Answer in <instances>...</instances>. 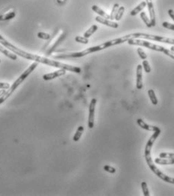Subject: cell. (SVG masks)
<instances>
[{"label":"cell","instance_id":"1","mask_svg":"<svg viewBox=\"0 0 174 196\" xmlns=\"http://www.w3.org/2000/svg\"><path fill=\"white\" fill-rule=\"evenodd\" d=\"M0 44L6 47V49H8L11 51H12L14 54L19 55L20 57L25 58L27 60H31V61H34L35 62L41 63L43 64H46V65L54 66V67L59 68V69H65L66 71H70V72L75 73H80L81 69L77 66H74L68 64H63V63L59 62V61H53V60L49 59V58L41 57V56L36 55V54H31V53H28L26 51H23V50L18 49L15 45L11 44V42L8 41L5 38L0 35Z\"/></svg>","mask_w":174,"mask_h":196},{"label":"cell","instance_id":"2","mask_svg":"<svg viewBox=\"0 0 174 196\" xmlns=\"http://www.w3.org/2000/svg\"><path fill=\"white\" fill-rule=\"evenodd\" d=\"M131 38V36L128 35L126 36H122V37L117 38V39H112V40L105 41V42L102 43V44L99 45L93 46V47L88 48V49L83 50L82 51H80V52H74V53H69V54H59V55L55 56V58L56 59H68V58H77V57H82L84 56L87 55V54H91V53L97 52V51H102L107 48L111 47V46L113 45H117L122 44V43L128 41Z\"/></svg>","mask_w":174,"mask_h":196},{"label":"cell","instance_id":"3","mask_svg":"<svg viewBox=\"0 0 174 196\" xmlns=\"http://www.w3.org/2000/svg\"><path fill=\"white\" fill-rule=\"evenodd\" d=\"M38 64H39V63L38 62L33 63V64H31L30 66H29V68H28L26 71H24V72L21 74V76H20L18 79H17V80L13 83L12 85H11V87L8 89V91H6V93H5V94H3L1 97H0V104L4 103L8 97H11V94H12L13 93H14V91L17 88L18 86L24 82L25 79H26V78H27L28 76H29V75L32 73L33 71L35 70V68L38 66Z\"/></svg>","mask_w":174,"mask_h":196},{"label":"cell","instance_id":"4","mask_svg":"<svg viewBox=\"0 0 174 196\" xmlns=\"http://www.w3.org/2000/svg\"><path fill=\"white\" fill-rule=\"evenodd\" d=\"M128 43L131 45H139V46H143V47L148 48V49L154 50L156 51H160V52L165 53L167 56L171 57L172 59L174 60V52H173L170 50L166 49V48L163 47V46L153 44L151 43L150 41H146L144 39H130L128 41Z\"/></svg>","mask_w":174,"mask_h":196},{"label":"cell","instance_id":"5","mask_svg":"<svg viewBox=\"0 0 174 196\" xmlns=\"http://www.w3.org/2000/svg\"><path fill=\"white\" fill-rule=\"evenodd\" d=\"M145 159L147 164H148L149 167H150V169H151V171H152L153 172L154 174L157 176V177H159L160 179H161V180L165 181V182L174 184V178H173V177H168V176L166 175V174H164L163 172L161 171L158 167H156L155 162L152 161V156L151 155L146 156V157H145Z\"/></svg>","mask_w":174,"mask_h":196},{"label":"cell","instance_id":"6","mask_svg":"<svg viewBox=\"0 0 174 196\" xmlns=\"http://www.w3.org/2000/svg\"><path fill=\"white\" fill-rule=\"evenodd\" d=\"M97 104V100L95 98H92L89 104V119H88V127L90 129L93 128L94 121H95V106Z\"/></svg>","mask_w":174,"mask_h":196},{"label":"cell","instance_id":"7","mask_svg":"<svg viewBox=\"0 0 174 196\" xmlns=\"http://www.w3.org/2000/svg\"><path fill=\"white\" fill-rule=\"evenodd\" d=\"M161 134V129H159L158 131H154V134L151 136L150 139L147 142L146 145L145 147V153H144V156L146 157V156H150L151 155V151H152V148L153 147L154 143L155 142L156 139L158 138V136Z\"/></svg>","mask_w":174,"mask_h":196},{"label":"cell","instance_id":"8","mask_svg":"<svg viewBox=\"0 0 174 196\" xmlns=\"http://www.w3.org/2000/svg\"><path fill=\"white\" fill-rule=\"evenodd\" d=\"M66 70L63 69H59V70H56L55 72L51 73H47L43 76V79L45 81H49L52 80V79H56V78L59 77V76H62L65 75Z\"/></svg>","mask_w":174,"mask_h":196},{"label":"cell","instance_id":"9","mask_svg":"<svg viewBox=\"0 0 174 196\" xmlns=\"http://www.w3.org/2000/svg\"><path fill=\"white\" fill-rule=\"evenodd\" d=\"M146 2L147 7H148L149 12H150L151 24H152V26H155V24H156V18H155V13L153 3H152V0H146Z\"/></svg>","mask_w":174,"mask_h":196},{"label":"cell","instance_id":"10","mask_svg":"<svg viewBox=\"0 0 174 196\" xmlns=\"http://www.w3.org/2000/svg\"><path fill=\"white\" fill-rule=\"evenodd\" d=\"M95 21H97V22L101 23V24L104 25H106V26H110V27H112V28H115V29H117V28L119 27V24H117V23L113 22V21H110L109 19H106V18H102V17L101 16L96 17Z\"/></svg>","mask_w":174,"mask_h":196},{"label":"cell","instance_id":"11","mask_svg":"<svg viewBox=\"0 0 174 196\" xmlns=\"http://www.w3.org/2000/svg\"><path fill=\"white\" fill-rule=\"evenodd\" d=\"M136 86L138 90L143 88V66L138 64L137 66V83Z\"/></svg>","mask_w":174,"mask_h":196},{"label":"cell","instance_id":"12","mask_svg":"<svg viewBox=\"0 0 174 196\" xmlns=\"http://www.w3.org/2000/svg\"><path fill=\"white\" fill-rule=\"evenodd\" d=\"M137 123L139 126L144 130H146L149 131H155L159 130V127H156V126H153V125H150V124H146L144 121H143L141 119H138L137 120Z\"/></svg>","mask_w":174,"mask_h":196},{"label":"cell","instance_id":"13","mask_svg":"<svg viewBox=\"0 0 174 196\" xmlns=\"http://www.w3.org/2000/svg\"><path fill=\"white\" fill-rule=\"evenodd\" d=\"M154 162L155 164H161V165H172V164H174V159L158 158V159H155Z\"/></svg>","mask_w":174,"mask_h":196},{"label":"cell","instance_id":"14","mask_svg":"<svg viewBox=\"0 0 174 196\" xmlns=\"http://www.w3.org/2000/svg\"><path fill=\"white\" fill-rule=\"evenodd\" d=\"M0 52L2 53V54H5L6 57L10 58V59L12 60V61H16L17 58V55L15 54H13V53L10 52V51H8L7 49H5L4 46L2 45L1 44H0Z\"/></svg>","mask_w":174,"mask_h":196},{"label":"cell","instance_id":"15","mask_svg":"<svg viewBox=\"0 0 174 196\" xmlns=\"http://www.w3.org/2000/svg\"><path fill=\"white\" fill-rule=\"evenodd\" d=\"M92 9L93 10V11H95V13H97L98 14H99V16L102 17V18H106V19H109V20L110 19V15H109V14H107L106 12H104L103 10H102V8H99L98 6L94 5V6H92Z\"/></svg>","mask_w":174,"mask_h":196},{"label":"cell","instance_id":"16","mask_svg":"<svg viewBox=\"0 0 174 196\" xmlns=\"http://www.w3.org/2000/svg\"><path fill=\"white\" fill-rule=\"evenodd\" d=\"M146 6H147L146 2H145V1L142 2L140 3L139 6H137V7L135 8V9H133L131 11V15H132V16L137 15V14H138L139 12H140V11H141L143 9V8H145Z\"/></svg>","mask_w":174,"mask_h":196},{"label":"cell","instance_id":"17","mask_svg":"<svg viewBox=\"0 0 174 196\" xmlns=\"http://www.w3.org/2000/svg\"><path fill=\"white\" fill-rule=\"evenodd\" d=\"M16 16V12L15 11H11V12H8L7 14H2L0 15V21H8V20L13 19L14 17Z\"/></svg>","mask_w":174,"mask_h":196},{"label":"cell","instance_id":"18","mask_svg":"<svg viewBox=\"0 0 174 196\" xmlns=\"http://www.w3.org/2000/svg\"><path fill=\"white\" fill-rule=\"evenodd\" d=\"M148 94L149 97H150V99L151 100V103H152L153 105H157L158 104V100L157 99L156 95H155V93L152 89H150L148 91Z\"/></svg>","mask_w":174,"mask_h":196},{"label":"cell","instance_id":"19","mask_svg":"<svg viewBox=\"0 0 174 196\" xmlns=\"http://www.w3.org/2000/svg\"><path fill=\"white\" fill-rule=\"evenodd\" d=\"M98 26L97 25H92V26H91L90 28H89V29H88V30H87L86 31L85 33H84V34H83V36L85 38H89L91 36H92V34H93V33H95L96 31L98 30Z\"/></svg>","mask_w":174,"mask_h":196},{"label":"cell","instance_id":"20","mask_svg":"<svg viewBox=\"0 0 174 196\" xmlns=\"http://www.w3.org/2000/svg\"><path fill=\"white\" fill-rule=\"evenodd\" d=\"M83 131H84L83 126H80V127H78L77 131H76L75 134H74V137H73V140L75 141V142L78 141L79 139H80L81 136H82L83 133Z\"/></svg>","mask_w":174,"mask_h":196},{"label":"cell","instance_id":"21","mask_svg":"<svg viewBox=\"0 0 174 196\" xmlns=\"http://www.w3.org/2000/svg\"><path fill=\"white\" fill-rule=\"evenodd\" d=\"M125 7L124 6H119L118 11H117V14H116L115 16V20L116 21H120L121 18L123 16L124 12H125Z\"/></svg>","mask_w":174,"mask_h":196},{"label":"cell","instance_id":"22","mask_svg":"<svg viewBox=\"0 0 174 196\" xmlns=\"http://www.w3.org/2000/svg\"><path fill=\"white\" fill-rule=\"evenodd\" d=\"M140 18H142L143 21L145 23V24L146 25L147 27H151L152 26V24H151V21L150 19H149L148 17H147L146 12H141L140 13Z\"/></svg>","mask_w":174,"mask_h":196},{"label":"cell","instance_id":"23","mask_svg":"<svg viewBox=\"0 0 174 196\" xmlns=\"http://www.w3.org/2000/svg\"><path fill=\"white\" fill-rule=\"evenodd\" d=\"M119 8V5L118 4V3H115V4L113 5V9H112V11H111L110 14V20H114L115 19V16H116V14H117V11H118Z\"/></svg>","mask_w":174,"mask_h":196},{"label":"cell","instance_id":"24","mask_svg":"<svg viewBox=\"0 0 174 196\" xmlns=\"http://www.w3.org/2000/svg\"><path fill=\"white\" fill-rule=\"evenodd\" d=\"M141 188H142L143 193L144 196H150V191H149L146 182H141Z\"/></svg>","mask_w":174,"mask_h":196},{"label":"cell","instance_id":"25","mask_svg":"<svg viewBox=\"0 0 174 196\" xmlns=\"http://www.w3.org/2000/svg\"><path fill=\"white\" fill-rule=\"evenodd\" d=\"M142 66H143V68L144 71H145V73H150L151 72V66L150 65V64H149L148 61L144 60V61H143Z\"/></svg>","mask_w":174,"mask_h":196},{"label":"cell","instance_id":"26","mask_svg":"<svg viewBox=\"0 0 174 196\" xmlns=\"http://www.w3.org/2000/svg\"><path fill=\"white\" fill-rule=\"evenodd\" d=\"M159 157L163 159H174V153H170V152H161L159 155Z\"/></svg>","mask_w":174,"mask_h":196},{"label":"cell","instance_id":"27","mask_svg":"<svg viewBox=\"0 0 174 196\" xmlns=\"http://www.w3.org/2000/svg\"><path fill=\"white\" fill-rule=\"evenodd\" d=\"M75 41H77V42H79V43H82V44H88L89 43V40H88L87 38H85L83 36H76L75 37Z\"/></svg>","mask_w":174,"mask_h":196},{"label":"cell","instance_id":"28","mask_svg":"<svg viewBox=\"0 0 174 196\" xmlns=\"http://www.w3.org/2000/svg\"><path fill=\"white\" fill-rule=\"evenodd\" d=\"M38 37H39V39H44V40H48V39H50V35L46 33L39 32L38 33Z\"/></svg>","mask_w":174,"mask_h":196},{"label":"cell","instance_id":"29","mask_svg":"<svg viewBox=\"0 0 174 196\" xmlns=\"http://www.w3.org/2000/svg\"><path fill=\"white\" fill-rule=\"evenodd\" d=\"M137 53H138L139 56H140V57L141 58L142 60L146 59V57H147L145 51H144L142 49H140V48H139V49H137Z\"/></svg>","mask_w":174,"mask_h":196},{"label":"cell","instance_id":"30","mask_svg":"<svg viewBox=\"0 0 174 196\" xmlns=\"http://www.w3.org/2000/svg\"><path fill=\"white\" fill-rule=\"evenodd\" d=\"M104 170L105 171L110 173V174H115L116 173V169L114 167H111L110 165H104Z\"/></svg>","mask_w":174,"mask_h":196},{"label":"cell","instance_id":"31","mask_svg":"<svg viewBox=\"0 0 174 196\" xmlns=\"http://www.w3.org/2000/svg\"><path fill=\"white\" fill-rule=\"evenodd\" d=\"M162 25H163V26L165 28H167V29H171V30L174 31V24H170V23L166 22V21H165V22L162 23Z\"/></svg>","mask_w":174,"mask_h":196},{"label":"cell","instance_id":"32","mask_svg":"<svg viewBox=\"0 0 174 196\" xmlns=\"http://www.w3.org/2000/svg\"><path fill=\"white\" fill-rule=\"evenodd\" d=\"M10 88V84L6 82H0V89H4V90H7Z\"/></svg>","mask_w":174,"mask_h":196},{"label":"cell","instance_id":"33","mask_svg":"<svg viewBox=\"0 0 174 196\" xmlns=\"http://www.w3.org/2000/svg\"><path fill=\"white\" fill-rule=\"evenodd\" d=\"M168 14L170 15V18H172V20L174 21V11L173 9H169L168 10Z\"/></svg>","mask_w":174,"mask_h":196},{"label":"cell","instance_id":"34","mask_svg":"<svg viewBox=\"0 0 174 196\" xmlns=\"http://www.w3.org/2000/svg\"><path fill=\"white\" fill-rule=\"evenodd\" d=\"M6 91H5V90H4V89H3V90H2V91H0V97H2V95H3V94H5V93H6Z\"/></svg>","mask_w":174,"mask_h":196},{"label":"cell","instance_id":"35","mask_svg":"<svg viewBox=\"0 0 174 196\" xmlns=\"http://www.w3.org/2000/svg\"><path fill=\"white\" fill-rule=\"evenodd\" d=\"M170 51H173V52H174V45L172 46V47L170 48Z\"/></svg>","mask_w":174,"mask_h":196},{"label":"cell","instance_id":"36","mask_svg":"<svg viewBox=\"0 0 174 196\" xmlns=\"http://www.w3.org/2000/svg\"><path fill=\"white\" fill-rule=\"evenodd\" d=\"M0 63H1V60H0Z\"/></svg>","mask_w":174,"mask_h":196}]
</instances>
